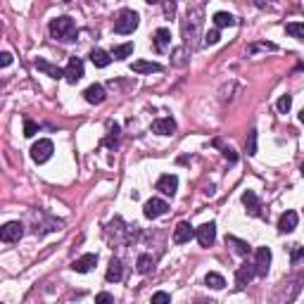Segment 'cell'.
Wrapping results in <instances>:
<instances>
[{
	"mask_svg": "<svg viewBox=\"0 0 304 304\" xmlns=\"http://www.w3.org/2000/svg\"><path fill=\"white\" fill-rule=\"evenodd\" d=\"M64 79L69 81V83H79L83 79V62H81V57H69V62L64 67Z\"/></svg>",
	"mask_w": 304,
	"mask_h": 304,
	"instance_id": "8",
	"label": "cell"
},
{
	"mask_svg": "<svg viewBox=\"0 0 304 304\" xmlns=\"http://www.w3.org/2000/svg\"><path fill=\"white\" fill-rule=\"evenodd\" d=\"M297 224H299V216H297V212L290 209V212H285V214L278 219V233H283V235L285 233H292L297 228Z\"/></svg>",
	"mask_w": 304,
	"mask_h": 304,
	"instance_id": "14",
	"label": "cell"
},
{
	"mask_svg": "<svg viewBox=\"0 0 304 304\" xmlns=\"http://www.w3.org/2000/svg\"><path fill=\"white\" fill-rule=\"evenodd\" d=\"M169 43H171V31L169 29H157V31H155V38H152L155 53H167Z\"/></svg>",
	"mask_w": 304,
	"mask_h": 304,
	"instance_id": "17",
	"label": "cell"
},
{
	"mask_svg": "<svg viewBox=\"0 0 304 304\" xmlns=\"http://www.w3.org/2000/svg\"><path fill=\"white\" fill-rule=\"evenodd\" d=\"M162 302H171L169 292H155V295H152V304H162Z\"/></svg>",
	"mask_w": 304,
	"mask_h": 304,
	"instance_id": "37",
	"label": "cell"
},
{
	"mask_svg": "<svg viewBox=\"0 0 304 304\" xmlns=\"http://www.w3.org/2000/svg\"><path fill=\"white\" fill-rule=\"evenodd\" d=\"M245 147H247V155H257V131H254V128H252L250 133H247V145H245Z\"/></svg>",
	"mask_w": 304,
	"mask_h": 304,
	"instance_id": "30",
	"label": "cell"
},
{
	"mask_svg": "<svg viewBox=\"0 0 304 304\" xmlns=\"http://www.w3.org/2000/svg\"><path fill=\"white\" fill-rule=\"evenodd\" d=\"M131 55H133V43L114 45V50H112V57H114V60H126V57H131Z\"/></svg>",
	"mask_w": 304,
	"mask_h": 304,
	"instance_id": "26",
	"label": "cell"
},
{
	"mask_svg": "<svg viewBox=\"0 0 304 304\" xmlns=\"http://www.w3.org/2000/svg\"><path fill=\"white\" fill-rule=\"evenodd\" d=\"M98 264V254H93V252H88V254H83V257H79V259L72 264V268L76 271V273H88L90 268Z\"/></svg>",
	"mask_w": 304,
	"mask_h": 304,
	"instance_id": "18",
	"label": "cell"
},
{
	"mask_svg": "<svg viewBox=\"0 0 304 304\" xmlns=\"http://www.w3.org/2000/svg\"><path fill=\"white\" fill-rule=\"evenodd\" d=\"M109 133H112V135L107 138V145H109V147H114V145H116V138H119V126H116V124H109Z\"/></svg>",
	"mask_w": 304,
	"mask_h": 304,
	"instance_id": "35",
	"label": "cell"
},
{
	"mask_svg": "<svg viewBox=\"0 0 304 304\" xmlns=\"http://www.w3.org/2000/svg\"><path fill=\"white\" fill-rule=\"evenodd\" d=\"M105 278H107L109 283H119L121 278H124V264H121V259H112L107 266V273H105Z\"/></svg>",
	"mask_w": 304,
	"mask_h": 304,
	"instance_id": "20",
	"label": "cell"
},
{
	"mask_svg": "<svg viewBox=\"0 0 304 304\" xmlns=\"http://www.w3.org/2000/svg\"><path fill=\"white\" fill-rule=\"evenodd\" d=\"M93 3H95V0H93Z\"/></svg>",
	"mask_w": 304,
	"mask_h": 304,
	"instance_id": "44",
	"label": "cell"
},
{
	"mask_svg": "<svg viewBox=\"0 0 304 304\" xmlns=\"http://www.w3.org/2000/svg\"><path fill=\"white\" fill-rule=\"evenodd\" d=\"M176 188H179V179H176L174 174H164V176H160V181H157V190L167 197L176 195Z\"/></svg>",
	"mask_w": 304,
	"mask_h": 304,
	"instance_id": "12",
	"label": "cell"
},
{
	"mask_svg": "<svg viewBox=\"0 0 304 304\" xmlns=\"http://www.w3.org/2000/svg\"><path fill=\"white\" fill-rule=\"evenodd\" d=\"M50 36L55 41H64V43H72L76 41V24L72 17H57L50 22Z\"/></svg>",
	"mask_w": 304,
	"mask_h": 304,
	"instance_id": "2",
	"label": "cell"
},
{
	"mask_svg": "<svg viewBox=\"0 0 304 304\" xmlns=\"http://www.w3.org/2000/svg\"><path fill=\"white\" fill-rule=\"evenodd\" d=\"M200 27H202V10L200 8H190L188 10V17L183 19V48H190V50H195V38L200 36Z\"/></svg>",
	"mask_w": 304,
	"mask_h": 304,
	"instance_id": "1",
	"label": "cell"
},
{
	"mask_svg": "<svg viewBox=\"0 0 304 304\" xmlns=\"http://www.w3.org/2000/svg\"><path fill=\"white\" fill-rule=\"evenodd\" d=\"M195 238L202 247H212L216 240V224L209 221V224H202L200 228H195Z\"/></svg>",
	"mask_w": 304,
	"mask_h": 304,
	"instance_id": "6",
	"label": "cell"
},
{
	"mask_svg": "<svg viewBox=\"0 0 304 304\" xmlns=\"http://www.w3.org/2000/svg\"><path fill=\"white\" fill-rule=\"evenodd\" d=\"M235 22H238V19L233 17V15H228V12H216V15H214V24H216V29L235 27Z\"/></svg>",
	"mask_w": 304,
	"mask_h": 304,
	"instance_id": "25",
	"label": "cell"
},
{
	"mask_svg": "<svg viewBox=\"0 0 304 304\" xmlns=\"http://www.w3.org/2000/svg\"><path fill=\"white\" fill-rule=\"evenodd\" d=\"M226 245H233L235 252L242 254V257H247V254H250V242L240 240V238H235V235H226Z\"/></svg>",
	"mask_w": 304,
	"mask_h": 304,
	"instance_id": "23",
	"label": "cell"
},
{
	"mask_svg": "<svg viewBox=\"0 0 304 304\" xmlns=\"http://www.w3.org/2000/svg\"><path fill=\"white\" fill-rule=\"evenodd\" d=\"M164 15L169 19L176 15V0H164Z\"/></svg>",
	"mask_w": 304,
	"mask_h": 304,
	"instance_id": "36",
	"label": "cell"
},
{
	"mask_svg": "<svg viewBox=\"0 0 304 304\" xmlns=\"http://www.w3.org/2000/svg\"><path fill=\"white\" fill-rule=\"evenodd\" d=\"M186 50H188V48H176V50H174V64H176V67H183V64H186V60H183Z\"/></svg>",
	"mask_w": 304,
	"mask_h": 304,
	"instance_id": "34",
	"label": "cell"
},
{
	"mask_svg": "<svg viewBox=\"0 0 304 304\" xmlns=\"http://www.w3.org/2000/svg\"><path fill=\"white\" fill-rule=\"evenodd\" d=\"M242 205H245V209H247V214H250V216H264V212H261L264 207H261L257 193L245 190V193H242Z\"/></svg>",
	"mask_w": 304,
	"mask_h": 304,
	"instance_id": "9",
	"label": "cell"
},
{
	"mask_svg": "<svg viewBox=\"0 0 304 304\" xmlns=\"http://www.w3.org/2000/svg\"><path fill=\"white\" fill-rule=\"evenodd\" d=\"M147 5H160V3H164V0H145Z\"/></svg>",
	"mask_w": 304,
	"mask_h": 304,
	"instance_id": "41",
	"label": "cell"
},
{
	"mask_svg": "<svg viewBox=\"0 0 304 304\" xmlns=\"http://www.w3.org/2000/svg\"><path fill=\"white\" fill-rule=\"evenodd\" d=\"M299 121L304 124V107H302V112H299Z\"/></svg>",
	"mask_w": 304,
	"mask_h": 304,
	"instance_id": "42",
	"label": "cell"
},
{
	"mask_svg": "<svg viewBox=\"0 0 304 304\" xmlns=\"http://www.w3.org/2000/svg\"><path fill=\"white\" fill-rule=\"evenodd\" d=\"M285 31L292 38H297V41H302L304 43V24H299V22H290V24H285Z\"/></svg>",
	"mask_w": 304,
	"mask_h": 304,
	"instance_id": "28",
	"label": "cell"
},
{
	"mask_svg": "<svg viewBox=\"0 0 304 304\" xmlns=\"http://www.w3.org/2000/svg\"><path fill=\"white\" fill-rule=\"evenodd\" d=\"M224 157H226L228 162H235V160H238V155H235L231 147H224Z\"/></svg>",
	"mask_w": 304,
	"mask_h": 304,
	"instance_id": "40",
	"label": "cell"
},
{
	"mask_svg": "<svg viewBox=\"0 0 304 304\" xmlns=\"http://www.w3.org/2000/svg\"><path fill=\"white\" fill-rule=\"evenodd\" d=\"M131 72H135V74L162 72V64H157V62H145V60H140V62H133V64H131Z\"/></svg>",
	"mask_w": 304,
	"mask_h": 304,
	"instance_id": "22",
	"label": "cell"
},
{
	"mask_svg": "<svg viewBox=\"0 0 304 304\" xmlns=\"http://www.w3.org/2000/svg\"><path fill=\"white\" fill-rule=\"evenodd\" d=\"M150 128L160 135H171L176 131V121H174L171 116H162V119H155V121H152Z\"/></svg>",
	"mask_w": 304,
	"mask_h": 304,
	"instance_id": "16",
	"label": "cell"
},
{
	"mask_svg": "<svg viewBox=\"0 0 304 304\" xmlns=\"http://www.w3.org/2000/svg\"><path fill=\"white\" fill-rule=\"evenodd\" d=\"M268 266H271V250L268 247H259L254 252V268H257V276H266Z\"/></svg>",
	"mask_w": 304,
	"mask_h": 304,
	"instance_id": "10",
	"label": "cell"
},
{
	"mask_svg": "<svg viewBox=\"0 0 304 304\" xmlns=\"http://www.w3.org/2000/svg\"><path fill=\"white\" fill-rule=\"evenodd\" d=\"M138 24H140V17H138L135 10H121L114 19V34H119V36L133 34L138 29Z\"/></svg>",
	"mask_w": 304,
	"mask_h": 304,
	"instance_id": "3",
	"label": "cell"
},
{
	"mask_svg": "<svg viewBox=\"0 0 304 304\" xmlns=\"http://www.w3.org/2000/svg\"><path fill=\"white\" fill-rule=\"evenodd\" d=\"M299 174H302V176H304V164H302V167H299Z\"/></svg>",
	"mask_w": 304,
	"mask_h": 304,
	"instance_id": "43",
	"label": "cell"
},
{
	"mask_svg": "<svg viewBox=\"0 0 304 304\" xmlns=\"http://www.w3.org/2000/svg\"><path fill=\"white\" fill-rule=\"evenodd\" d=\"M95 302H98V304H105V302H114V297L109 295V292H100V295L95 297Z\"/></svg>",
	"mask_w": 304,
	"mask_h": 304,
	"instance_id": "38",
	"label": "cell"
},
{
	"mask_svg": "<svg viewBox=\"0 0 304 304\" xmlns=\"http://www.w3.org/2000/svg\"><path fill=\"white\" fill-rule=\"evenodd\" d=\"M169 212V205L164 202V200H160V197H152V200H147L143 207V214L145 219H160V216H164Z\"/></svg>",
	"mask_w": 304,
	"mask_h": 304,
	"instance_id": "5",
	"label": "cell"
},
{
	"mask_svg": "<svg viewBox=\"0 0 304 304\" xmlns=\"http://www.w3.org/2000/svg\"><path fill=\"white\" fill-rule=\"evenodd\" d=\"M90 62L95 64V67H100V69H105L112 62V53H105L102 48H93L90 50Z\"/></svg>",
	"mask_w": 304,
	"mask_h": 304,
	"instance_id": "21",
	"label": "cell"
},
{
	"mask_svg": "<svg viewBox=\"0 0 304 304\" xmlns=\"http://www.w3.org/2000/svg\"><path fill=\"white\" fill-rule=\"evenodd\" d=\"M276 107H278V112H280V114H287V112H290V107H292V95H280V98H278V102H276Z\"/></svg>",
	"mask_w": 304,
	"mask_h": 304,
	"instance_id": "29",
	"label": "cell"
},
{
	"mask_svg": "<svg viewBox=\"0 0 304 304\" xmlns=\"http://www.w3.org/2000/svg\"><path fill=\"white\" fill-rule=\"evenodd\" d=\"M34 67H36L38 72L48 74L50 79H62V76H64V69H60L57 64H50L48 60H41V57H38L36 62H34Z\"/></svg>",
	"mask_w": 304,
	"mask_h": 304,
	"instance_id": "19",
	"label": "cell"
},
{
	"mask_svg": "<svg viewBox=\"0 0 304 304\" xmlns=\"http://www.w3.org/2000/svg\"><path fill=\"white\" fill-rule=\"evenodd\" d=\"M135 268H138V273H150L152 268H155V259H152L150 254H140L138 261H135Z\"/></svg>",
	"mask_w": 304,
	"mask_h": 304,
	"instance_id": "27",
	"label": "cell"
},
{
	"mask_svg": "<svg viewBox=\"0 0 304 304\" xmlns=\"http://www.w3.org/2000/svg\"><path fill=\"white\" fill-rule=\"evenodd\" d=\"M22 235H24V226L19 221H8L0 228V240L3 242H17Z\"/></svg>",
	"mask_w": 304,
	"mask_h": 304,
	"instance_id": "7",
	"label": "cell"
},
{
	"mask_svg": "<svg viewBox=\"0 0 304 304\" xmlns=\"http://www.w3.org/2000/svg\"><path fill=\"white\" fill-rule=\"evenodd\" d=\"M36 133H38V124H36V121L24 119V135H27V138H34Z\"/></svg>",
	"mask_w": 304,
	"mask_h": 304,
	"instance_id": "31",
	"label": "cell"
},
{
	"mask_svg": "<svg viewBox=\"0 0 304 304\" xmlns=\"http://www.w3.org/2000/svg\"><path fill=\"white\" fill-rule=\"evenodd\" d=\"M53 152H55V145L53 140H48V138H41L34 147H31V160L36 162V164H45V162L53 157Z\"/></svg>",
	"mask_w": 304,
	"mask_h": 304,
	"instance_id": "4",
	"label": "cell"
},
{
	"mask_svg": "<svg viewBox=\"0 0 304 304\" xmlns=\"http://www.w3.org/2000/svg\"><path fill=\"white\" fill-rule=\"evenodd\" d=\"M0 64H3V67H10V64H12V55L3 53V55H0Z\"/></svg>",
	"mask_w": 304,
	"mask_h": 304,
	"instance_id": "39",
	"label": "cell"
},
{
	"mask_svg": "<svg viewBox=\"0 0 304 304\" xmlns=\"http://www.w3.org/2000/svg\"><path fill=\"white\" fill-rule=\"evenodd\" d=\"M195 238V228L188 224V221H181L179 226H176V231H174V242L176 245H186V242H190Z\"/></svg>",
	"mask_w": 304,
	"mask_h": 304,
	"instance_id": "13",
	"label": "cell"
},
{
	"mask_svg": "<svg viewBox=\"0 0 304 304\" xmlns=\"http://www.w3.org/2000/svg\"><path fill=\"white\" fill-rule=\"evenodd\" d=\"M83 98H86V102H90V105H102L105 98H107V93H105V88H102L100 83H93V86H88V88L83 90Z\"/></svg>",
	"mask_w": 304,
	"mask_h": 304,
	"instance_id": "15",
	"label": "cell"
},
{
	"mask_svg": "<svg viewBox=\"0 0 304 304\" xmlns=\"http://www.w3.org/2000/svg\"><path fill=\"white\" fill-rule=\"evenodd\" d=\"M205 285H209L212 290H224L226 287V280L221 273H214V271H209L205 276Z\"/></svg>",
	"mask_w": 304,
	"mask_h": 304,
	"instance_id": "24",
	"label": "cell"
},
{
	"mask_svg": "<svg viewBox=\"0 0 304 304\" xmlns=\"http://www.w3.org/2000/svg\"><path fill=\"white\" fill-rule=\"evenodd\" d=\"M304 259V245H297V247H292V254H290V261L292 264H299V261Z\"/></svg>",
	"mask_w": 304,
	"mask_h": 304,
	"instance_id": "33",
	"label": "cell"
},
{
	"mask_svg": "<svg viewBox=\"0 0 304 304\" xmlns=\"http://www.w3.org/2000/svg\"><path fill=\"white\" fill-rule=\"evenodd\" d=\"M254 276H257V268H254V264L245 261V264H242V266H238V271H235V285H238V287L250 285V280Z\"/></svg>",
	"mask_w": 304,
	"mask_h": 304,
	"instance_id": "11",
	"label": "cell"
},
{
	"mask_svg": "<svg viewBox=\"0 0 304 304\" xmlns=\"http://www.w3.org/2000/svg\"><path fill=\"white\" fill-rule=\"evenodd\" d=\"M219 38H221L219 29H212V31H207L205 34V45H216L219 43Z\"/></svg>",
	"mask_w": 304,
	"mask_h": 304,
	"instance_id": "32",
	"label": "cell"
}]
</instances>
